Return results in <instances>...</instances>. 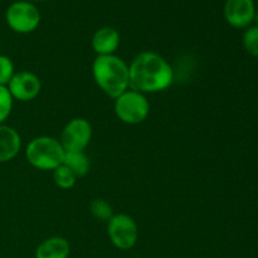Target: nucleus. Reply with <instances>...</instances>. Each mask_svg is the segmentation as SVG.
<instances>
[{"label":"nucleus","instance_id":"1","mask_svg":"<svg viewBox=\"0 0 258 258\" xmlns=\"http://www.w3.org/2000/svg\"><path fill=\"white\" fill-rule=\"evenodd\" d=\"M130 88L141 93H156L165 91L174 81L170 63L155 52H143L134 58L128 66Z\"/></svg>","mask_w":258,"mask_h":258},{"label":"nucleus","instance_id":"2","mask_svg":"<svg viewBox=\"0 0 258 258\" xmlns=\"http://www.w3.org/2000/svg\"><path fill=\"white\" fill-rule=\"evenodd\" d=\"M92 75L96 85L113 100L130 88L128 64L116 54L97 55L93 60Z\"/></svg>","mask_w":258,"mask_h":258},{"label":"nucleus","instance_id":"3","mask_svg":"<svg viewBox=\"0 0 258 258\" xmlns=\"http://www.w3.org/2000/svg\"><path fill=\"white\" fill-rule=\"evenodd\" d=\"M66 151L59 140L52 136H38L25 148V158L38 170H54L64 161Z\"/></svg>","mask_w":258,"mask_h":258},{"label":"nucleus","instance_id":"4","mask_svg":"<svg viewBox=\"0 0 258 258\" xmlns=\"http://www.w3.org/2000/svg\"><path fill=\"white\" fill-rule=\"evenodd\" d=\"M113 110L120 121L127 125H139L148 118L150 103L144 93L128 88L115 98Z\"/></svg>","mask_w":258,"mask_h":258},{"label":"nucleus","instance_id":"5","mask_svg":"<svg viewBox=\"0 0 258 258\" xmlns=\"http://www.w3.org/2000/svg\"><path fill=\"white\" fill-rule=\"evenodd\" d=\"M40 12L33 3L18 0L8 7L5 13L7 24L13 32L19 34H29L40 24Z\"/></svg>","mask_w":258,"mask_h":258},{"label":"nucleus","instance_id":"6","mask_svg":"<svg viewBox=\"0 0 258 258\" xmlns=\"http://www.w3.org/2000/svg\"><path fill=\"white\" fill-rule=\"evenodd\" d=\"M107 236L116 248L127 251L139 239L138 224L128 214H113L107 222Z\"/></svg>","mask_w":258,"mask_h":258},{"label":"nucleus","instance_id":"7","mask_svg":"<svg viewBox=\"0 0 258 258\" xmlns=\"http://www.w3.org/2000/svg\"><path fill=\"white\" fill-rule=\"evenodd\" d=\"M92 125L83 117H75L68 121L60 133L59 143L66 153L83 151L92 139Z\"/></svg>","mask_w":258,"mask_h":258},{"label":"nucleus","instance_id":"8","mask_svg":"<svg viewBox=\"0 0 258 258\" xmlns=\"http://www.w3.org/2000/svg\"><path fill=\"white\" fill-rule=\"evenodd\" d=\"M7 87L13 100L28 102V101H33L39 95L42 91V82L39 77L33 72L20 71V72H15Z\"/></svg>","mask_w":258,"mask_h":258},{"label":"nucleus","instance_id":"9","mask_svg":"<svg viewBox=\"0 0 258 258\" xmlns=\"http://www.w3.org/2000/svg\"><path fill=\"white\" fill-rule=\"evenodd\" d=\"M224 18L227 23L234 28H248L253 23L256 7L253 0H226Z\"/></svg>","mask_w":258,"mask_h":258},{"label":"nucleus","instance_id":"10","mask_svg":"<svg viewBox=\"0 0 258 258\" xmlns=\"http://www.w3.org/2000/svg\"><path fill=\"white\" fill-rule=\"evenodd\" d=\"M91 44L97 55L115 54L120 45V33L112 27H102L95 32Z\"/></svg>","mask_w":258,"mask_h":258},{"label":"nucleus","instance_id":"11","mask_svg":"<svg viewBox=\"0 0 258 258\" xmlns=\"http://www.w3.org/2000/svg\"><path fill=\"white\" fill-rule=\"evenodd\" d=\"M22 149V138L12 126L0 125V163H8L19 154Z\"/></svg>","mask_w":258,"mask_h":258},{"label":"nucleus","instance_id":"12","mask_svg":"<svg viewBox=\"0 0 258 258\" xmlns=\"http://www.w3.org/2000/svg\"><path fill=\"white\" fill-rule=\"evenodd\" d=\"M71 253L70 242L59 236L43 241L35 249V258H68Z\"/></svg>","mask_w":258,"mask_h":258},{"label":"nucleus","instance_id":"13","mask_svg":"<svg viewBox=\"0 0 258 258\" xmlns=\"http://www.w3.org/2000/svg\"><path fill=\"white\" fill-rule=\"evenodd\" d=\"M63 164L66 166H68L77 178H83V176L87 175L91 168L90 159H88V156L83 151H71V153H66Z\"/></svg>","mask_w":258,"mask_h":258},{"label":"nucleus","instance_id":"14","mask_svg":"<svg viewBox=\"0 0 258 258\" xmlns=\"http://www.w3.org/2000/svg\"><path fill=\"white\" fill-rule=\"evenodd\" d=\"M77 179L78 178L73 174V171L68 166H66L64 164H62V165H59L53 170L54 184L58 188L63 189V190L72 189L76 185V183H77Z\"/></svg>","mask_w":258,"mask_h":258},{"label":"nucleus","instance_id":"15","mask_svg":"<svg viewBox=\"0 0 258 258\" xmlns=\"http://www.w3.org/2000/svg\"><path fill=\"white\" fill-rule=\"evenodd\" d=\"M90 211L92 216L98 221H110L111 217L113 216V208L106 199L95 198L90 203Z\"/></svg>","mask_w":258,"mask_h":258},{"label":"nucleus","instance_id":"16","mask_svg":"<svg viewBox=\"0 0 258 258\" xmlns=\"http://www.w3.org/2000/svg\"><path fill=\"white\" fill-rule=\"evenodd\" d=\"M13 97L7 86H0V125L8 120L13 110Z\"/></svg>","mask_w":258,"mask_h":258},{"label":"nucleus","instance_id":"17","mask_svg":"<svg viewBox=\"0 0 258 258\" xmlns=\"http://www.w3.org/2000/svg\"><path fill=\"white\" fill-rule=\"evenodd\" d=\"M243 47L247 53L258 57V27H248L243 34Z\"/></svg>","mask_w":258,"mask_h":258},{"label":"nucleus","instance_id":"18","mask_svg":"<svg viewBox=\"0 0 258 258\" xmlns=\"http://www.w3.org/2000/svg\"><path fill=\"white\" fill-rule=\"evenodd\" d=\"M15 75L14 63L8 55L0 54V86H8Z\"/></svg>","mask_w":258,"mask_h":258},{"label":"nucleus","instance_id":"19","mask_svg":"<svg viewBox=\"0 0 258 258\" xmlns=\"http://www.w3.org/2000/svg\"><path fill=\"white\" fill-rule=\"evenodd\" d=\"M253 22L256 23V27H258V12H256V15H254V19Z\"/></svg>","mask_w":258,"mask_h":258},{"label":"nucleus","instance_id":"20","mask_svg":"<svg viewBox=\"0 0 258 258\" xmlns=\"http://www.w3.org/2000/svg\"><path fill=\"white\" fill-rule=\"evenodd\" d=\"M25 2H29V3H34V2H50V0H25Z\"/></svg>","mask_w":258,"mask_h":258}]
</instances>
